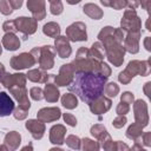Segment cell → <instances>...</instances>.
I'll return each mask as SVG.
<instances>
[{
  "instance_id": "cell-1",
  "label": "cell",
  "mask_w": 151,
  "mask_h": 151,
  "mask_svg": "<svg viewBox=\"0 0 151 151\" xmlns=\"http://www.w3.org/2000/svg\"><path fill=\"white\" fill-rule=\"evenodd\" d=\"M85 25H83L81 22H77L71 25L66 33L67 35L71 38V40L73 41H79V40H86V29H85Z\"/></svg>"
},
{
  "instance_id": "cell-2",
  "label": "cell",
  "mask_w": 151,
  "mask_h": 151,
  "mask_svg": "<svg viewBox=\"0 0 151 151\" xmlns=\"http://www.w3.org/2000/svg\"><path fill=\"white\" fill-rule=\"evenodd\" d=\"M11 63L14 68H25L32 66L34 64V59L31 57V54L22 53L21 55H17L15 58H13Z\"/></svg>"
},
{
  "instance_id": "cell-3",
  "label": "cell",
  "mask_w": 151,
  "mask_h": 151,
  "mask_svg": "<svg viewBox=\"0 0 151 151\" xmlns=\"http://www.w3.org/2000/svg\"><path fill=\"white\" fill-rule=\"evenodd\" d=\"M14 109L13 100L5 92H0V116H8Z\"/></svg>"
},
{
  "instance_id": "cell-4",
  "label": "cell",
  "mask_w": 151,
  "mask_h": 151,
  "mask_svg": "<svg viewBox=\"0 0 151 151\" xmlns=\"http://www.w3.org/2000/svg\"><path fill=\"white\" fill-rule=\"evenodd\" d=\"M55 46H57V52L59 53L60 58H66V57L70 55L71 48H70V45H68L67 40L64 37H59L55 40Z\"/></svg>"
},
{
  "instance_id": "cell-5",
  "label": "cell",
  "mask_w": 151,
  "mask_h": 151,
  "mask_svg": "<svg viewBox=\"0 0 151 151\" xmlns=\"http://www.w3.org/2000/svg\"><path fill=\"white\" fill-rule=\"evenodd\" d=\"M2 42L6 46V48L7 50H11V51L17 50L19 47V45H20L19 39L15 35H13V34H6L4 37V39H2Z\"/></svg>"
},
{
  "instance_id": "cell-6",
  "label": "cell",
  "mask_w": 151,
  "mask_h": 151,
  "mask_svg": "<svg viewBox=\"0 0 151 151\" xmlns=\"http://www.w3.org/2000/svg\"><path fill=\"white\" fill-rule=\"evenodd\" d=\"M27 7H28V8L31 9V12L37 17L38 20H41V19H42V17L40 15L38 8L44 9V0H28Z\"/></svg>"
},
{
  "instance_id": "cell-7",
  "label": "cell",
  "mask_w": 151,
  "mask_h": 151,
  "mask_svg": "<svg viewBox=\"0 0 151 151\" xmlns=\"http://www.w3.org/2000/svg\"><path fill=\"white\" fill-rule=\"evenodd\" d=\"M84 12L87 13V14H88L91 18H93V19H99V18L103 15L101 11H100L99 7H97L96 5H86V6H84Z\"/></svg>"
},
{
  "instance_id": "cell-8",
  "label": "cell",
  "mask_w": 151,
  "mask_h": 151,
  "mask_svg": "<svg viewBox=\"0 0 151 151\" xmlns=\"http://www.w3.org/2000/svg\"><path fill=\"white\" fill-rule=\"evenodd\" d=\"M45 92H46V96H45V97H46V99L50 100V101H55V100L58 99V97H59L58 90H57L54 86H52V85H46Z\"/></svg>"
},
{
  "instance_id": "cell-9",
  "label": "cell",
  "mask_w": 151,
  "mask_h": 151,
  "mask_svg": "<svg viewBox=\"0 0 151 151\" xmlns=\"http://www.w3.org/2000/svg\"><path fill=\"white\" fill-rule=\"evenodd\" d=\"M59 32H60L59 26L57 24H54V22H50V24H47V25L44 26V33L47 34V35L55 37V35L59 34Z\"/></svg>"
},
{
  "instance_id": "cell-10",
  "label": "cell",
  "mask_w": 151,
  "mask_h": 151,
  "mask_svg": "<svg viewBox=\"0 0 151 151\" xmlns=\"http://www.w3.org/2000/svg\"><path fill=\"white\" fill-rule=\"evenodd\" d=\"M61 100H63V105L67 109H73V107H77V105H78L77 98L73 94H65Z\"/></svg>"
},
{
  "instance_id": "cell-11",
  "label": "cell",
  "mask_w": 151,
  "mask_h": 151,
  "mask_svg": "<svg viewBox=\"0 0 151 151\" xmlns=\"http://www.w3.org/2000/svg\"><path fill=\"white\" fill-rule=\"evenodd\" d=\"M51 2V12L53 14H60L63 11V6L60 4V0H48Z\"/></svg>"
},
{
  "instance_id": "cell-12",
  "label": "cell",
  "mask_w": 151,
  "mask_h": 151,
  "mask_svg": "<svg viewBox=\"0 0 151 151\" xmlns=\"http://www.w3.org/2000/svg\"><path fill=\"white\" fill-rule=\"evenodd\" d=\"M106 93L110 96V97H114L116 96V93L118 92V86L114 84V83H111V84H109V86L106 87Z\"/></svg>"
},
{
  "instance_id": "cell-13",
  "label": "cell",
  "mask_w": 151,
  "mask_h": 151,
  "mask_svg": "<svg viewBox=\"0 0 151 151\" xmlns=\"http://www.w3.org/2000/svg\"><path fill=\"white\" fill-rule=\"evenodd\" d=\"M0 11L4 13V14H9L12 12L11 7L8 6V0H2L0 2Z\"/></svg>"
},
{
  "instance_id": "cell-14",
  "label": "cell",
  "mask_w": 151,
  "mask_h": 151,
  "mask_svg": "<svg viewBox=\"0 0 151 151\" xmlns=\"http://www.w3.org/2000/svg\"><path fill=\"white\" fill-rule=\"evenodd\" d=\"M31 93H32V98L35 99V100H39V99L42 98V96H41V90L38 88V87L32 88V90H31Z\"/></svg>"
},
{
  "instance_id": "cell-15",
  "label": "cell",
  "mask_w": 151,
  "mask_h": 151,
  "mask_svg": "<svg viewBox=\"0 0 151 151\" xmlns=\"http://www.w3.org/2000/svg\"><path fill=\"white\" fill-rule=\"evenodd\" d=\"M64 119H65L66 123H68V124L72 125V126H74V125L77 124V119H76L72 114H70V113H65V114H64Z\"/></svg>"
},
{
  "instance_id": "cell-16",
  "label": "cell",
  "mask_w": 151,
  "mask_h": 151,
  "mask_svg": "<svg viewBox=\"0 0 151 151\" xmlns=\"http://www.w3.org/2000/svg\"><path fill=\"white\" fill-rule=\"evenodd\" d=\"M124 4H125V1L124 0H114L110 6H112V7H114V8H120L122 6H124Z\"/></svg>"
},
{
  "instance_id": "cell-17",
  "label": "cell",
  "mask_w": 151,
  "mask_h": 151,
  "mask_svg": "<svg viewBox=\"0 0 151 151\" xmlns=\"http://www.w3.org/2000/svg\"><path fill=\"white\" fill-rule=\"evenodd\" d=\"M8 2H11V4L13 5V7H14V8H18V7H20V6H21L22 0H8Z\"/></svg>"
},
{
  "instance_id": "cell-18",
  "label": "cell",
  "mask_w": 151,
  "mask_h": 151,
  "mask_svg": "<svg viewBox=\"0 0 151 151\" xmlns=\"http://www.w3.org/2000/svg\"><path fill=\"white\" fill-rule=\"evenodd\" d=\"M100 1H101V4H104L105 6H110V5H111L110 0H100Z\"/></svg>"
},
{
  "instance_id": "cell-19",
  "label": "cell",
  "mask_w": 151,
  "mask_h": 151,
  "mask_svg": "<svg viewBox=\"0 0 151 151\" xmlns=\"http://www.w3.org/2000/svg\"><path fill=\"white\" fill-rule=\"evenodd\" d=\"M80 0H67V2L68 4H77V2H79Z\"/></svg>"
}]
</instances>
